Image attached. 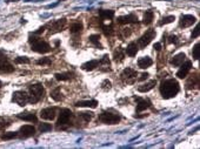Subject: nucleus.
<instances>
[{"label":"nucleus","mask_w":200,"mask_h":149,"mask_svg":"<svg viewBox=\"0 0 200 149\" xmlns=\"http://www.w3.org/2000/svg\"><path fill=\"white\" fill-rule=\"evenodd\" d=\"M180 86L179 82L174 79L165 80L160 85V94L164 99H172L179 93Z\"/></svg>","instance_id":"1"},{"label":"nucleus","mask_w":200,"mask_h":149,"mask_svg":"<svg viewBox=\"0 0 200 149\" xmlns=\"http://www.w3.org/2000/svg\"><path fill=\"white\" fill-rule=\"evenodd\" d=\"M28 92H30V95H28V102L30 103H37L39 102L41 99L44 98V94H45V89L42 87L41 83H34L28 87Z\"/></svg>","instance_id":"2"},{"label":"nucleus","mask_w":200,"mask_h":149,"mask_svg":"<svg viewBox=\"0 0 200 149\" xmlns=\"http://www.w3.org/2000/svg\"><path fill=\"white\" fill-rule=\"evenodd\" d=\"M30 44L32 46V51L37 52V53H48L51 52V46L47 44L46 41H42L40 40V38H37V36H30Z\"/></svg>","instance_id":"3"},{"label":"nucleus","mask_w":200,"mask_h":149,"mask_svg":"<svg viewBox=\"0 0 200 149\" xmlns=\"http://www.w3.org/2000/svg\"><path fill=\"white\" fill-rule=\"evenodd\" d=\"M120 115L115 113H112V112H103L99 116V120L103 122V123L106 124H115L118 123L120 121Z\"/></svg>","instance_id":"4"},{"label":"nucleus","mask_w":200,"mask_h":149,"mask_svg":"<svg viewBox=\"0 0 200 149\" xmlns=\"http://www.w3.org/2000/svg\"><path fill=\"white\" fill-rule=\"evenodd\" d=\"M71 115H72V113H71V110H70V109H67V108L61 109V112H60V114H59L58 122H56V124H58V129H60V128L65 129L66 128L68 122H70Z\"/></svg>","instance_id":"5"},{"label":"nucleus","mask_w":200,"mask_h":149,"mask_svg":"<svg viewBox=\"0 0 200 149\" xmlns=\"http://www.w3.org/2000/svg\"><path fill=\"white\" fill-rule=\"evenodd\" d=\"M12 100L16 103H18L19 106L24 107V106H26V103L28 102V94L22 92V91H17V92L13 93Z\"/></svg>","instance_id":"6"},{"label":"nucleus","mask_w":200,"mask_h":149,"mask_svg":"<svg viewBox=\"0 0 200 149\" xmlns=\"http://www.w3.org/2000/svg\"><path fill=\"white\" fill-rule=\"evenodd\" d=\"M155 34H157V33H155L154 30H147V31L144 33V35L139 39V45H140V47H141V48H145L149 42L152 41V39H154Z\"/></svg>","instance_id":"7"},{"label":"nucleus","mask_w":200,"mask_h":149,"mask_svg":"<svg viewBox=\"0 0 200 149\" xmlns=\"http://www.w3.org/2000/svg\"><path fill=\"white\" fill-rule=\"evenodd\" d=\"M195 19L194 16H191V14H184V16H181L180 18V21H179V26L181 28H186V27H190L192 26L193 24H195Z\"/></svg>","instance_id":"8"},{"label":"nucleus","mask_w":200,"mask_h":149,"mask_svg":"<svg viewBox=\"0 0 200 149\" xmlns=\"http://www.w3.org/2000/svg\"><path fill=\"white\" fill-rule=\"evenodd\" d=\"M36 134V128L31 126V124H25L22 126L19 130V136L22 137V139H26V137H30V136H33Z\"/></svg>","instance_id":"9"},{"label":"nucleus","mask_w":200,"mask_h":149,"mask_svg":"<svg viewBox=\"0 0 200 149\" xmlns=\"http://www.w3.org/2000/svg\"><path fill=\"white\" fill-rule=\"evenodd\" d=\"M181 66V68H180L179 71H178V73H177V77H179V79H184V77H187V74H188V72L191 71V67H192V62L191 61H186L184 63H181L180 65Z\"/></svg>","instance_id":"10"},{"label":"nucleus","mask_w":200,"mask_h":149,"mask_svg":"<svg viewBox=\"0 0 200 149\" xmlns=\"http://www.w3.org/2000/svg\"><path fill=\"white\" fill-rule=\"evenodd\" d=\"M56 109L54 107L53 108H45L40 112V116L44 120H53L56 118Z\"/></svg>","instance_id":"11"},{"label":"nucleus","mask_w":200,"mask_h":149,"mask_svg":"<svg viewBox=\"0 0 200 149\" xmlns=\"http://www.w3.org/2000/svg\"><path fill=\"white\" fill-rule=\"evenodd\" d=\"M65 26H66V19H59V20L54 21L51 25V33L61 32Z\"/></svg>","instance_id":"12"},{"label":"nucleus","mask_w":200,"mask_h":149,"mask_svg":"<svg viewBox=\"0 0 200 149\" xmlns=\"http://www.w3.org/2000/svg\"><path fill=\"white\" fill-rule=\"evenodd\" d=\"M134 99L139 101V103L137 105V113H140V112H143V110L151 107V101L149 100H141L140 98H137V96H134Z\"/></svg>","instance_id":"13"},{"label":"nucleus","mask_w":200,"mask_h":149,"mask_svg":"<svg viewBox=\"0 0 200 149\" xmlns=\"http://www.w3.org/2000/svg\"><path fill=\"white\" fill-rule=\"evenodd\" d=\"M137 21H138V18L134 16V14H128V16H119L118 18V22L121 24V25H125V24H133V22H137Z\"/></svg>","instance_id":"14"},{"label":"nucleus","mask_w":200,"mask_h":149,"mask_svg":"<svg viewBox=\"0 0 200 149\" xmlns=\"http://www.w3.org/2000/svg\"><path fill=\"white\" fill-rule=\"evenodd\" d=\"M152 65H153V60L149 57H143L138 60V66L140 68H143V69H146V68L151 67Z\"/></svg>","instance_id":"15"},{"label":"nucleus","mask_w":200,"mask_h":149,"mask_svg":"<svg viewBox=\"0 0 200 149\" xmlns=\"http://www.w3.org/2000/svg\"><path fill=\"white\" fill-rule=\"evenodd\" d=\"M157 85V81L155 80H152V81H149V82H146L144 85H141V86H139L138 87V91L140 93H147L149 92L151 89H153V87Z\"/></svg>","instance_id":"16"},{"label":"nucleus","mask_w":200,"mask_h":149,"mask_svg":"<svg viewBox=\"0 0 200 149\" xmlns=\"http://www.w3.org/2000/svg\"><path fill=\"white\" fill-rule=\"evenodd\" d=\"M185 58H186V54H185V53H178L177 55H174V57L172 58L171 63H172L173 66H180V65L185 61Z\"/></svg>","instance_id":"17"},{"label":"nucleus","mask_w":200,"mask_h":149,"mask_svg":"<svg viewBox=\"0 0 200 149\" xmlns=\"http://www.w3.org/2000/svg\"><path fill=\"white\" fill-rule=\"evenodd\" d=\"M18 118L24 120V121H28V122H37V116L33 113H20L18 114Z\"/></svg>","instance_id":"18"},{"label":"nucleus","mask_w":200,"mask_h":149,"mask_svg":"<svg viewBox=\"0 0 200 149\" xmlns=\"http://www.w3.org/2000/svg\"><path fill=\"white\" fill-rule=\"evenodd\" d=\"M98 66H99V61H98V60H91V61H88V62H85V63L81 66V68L84 71L90 72V71H93L94 68H97Z\"/></svg>","instance_id":"19"},{"label":"nucleus","mask_w":200,"mask_h":149,"mask_svg":"<svg viewBox=\"0 0 200 149\" xmlns=\"http://www.w3.org/2000/svg\"><path fill=\"white\" fill-rule=\"evenodd\" d=\"M77 107H88V108H97L98 102L95 100H90V101H78L76 103Z\"/></svg>","instance_id":"20"},{"label":"nucleus","mask_w":200,"mask_h":149,"mask_svg":"<svg viewBox=\"0 0 200 149\" xmlns=\"http://www.w3.org/2000/svg\"><path fill=\"white\" fill-rule=\"evenodd\" d=\"M14 71V67L11 65L8 61L0 63V73H12Z\"/></svg>","instance_id":"21"},{"label":"nucleus","mask_w":200,"mask_h":149,"mask_svg":"<svg viewBox=\"0 0 200 149\" xmlns=\"http://www.w3.org/2000/svg\"><path fill=\"white\" fill-rule=\"evenodd\" d=\"M137 52H138V46L135 42H131L126 48V54L128 57H134L137 54Z\"/></svg>","instance_id":"22"},{"label":"nucleus","mask_w":200,"mask_h":149,"mask_svg":"<svg viewBox=\"0 0 200 149\" xmlns=\"http://www.w3.org/2000/svg\"><path fill=\"white\" fill-rule=\"evenodd\" d=\"M137 77V72L132 69V68H126V69H124V72L121 73V77H123L124 80L125 79H132V77Z\"/></svg>","instance_id":"23"},{"label":"nucleus","mask_w":200,"mask_h":149,"mask_svg":"<svg viewBox=\"0 0 200 149\" xmlns=\"http://www.w3.org/2000/svg\"><path fill=\"white\" fill-rule=\"evenodd\" d=\"M72 73H56L54 77H56L58 81H66V80H70V79H72Z\"/></svg>","instance_id":"24"},{"label":"nucleus","mask_w":200,"mask_h":149,"mask_svg":"<svg viewBox=\"0 0 200 149\" xmlns=\"http://www.w3.org/2000/svg\"><path fill=\"white\" fill-rule=\"evenodd\" d=\"M99 16H101V19H112L114 16V11L108 10H99Z\"/></svg>","instance_id":"25"},{"label":"nucleus","mask_w":200,"mask_h":149,"mask_svg":"<svg viewBox=\"0 0 200 149\" xmlns=\"http://www.w3.org/2000/svg\"><path fill=\"white\" fill-rule=\"evenodd\" d=\"M82 28H84V26H82L81 22H74L70 27V31L72 34H77V33H80L82 31Z\"/></svg>","instance_id":"26"},{"label":"nucleus","mask_w":200,"mask_h":149,"mask_svg":"<svg viewBox=\"0 0 200 149\" xmlns=\"http://www.w3.org/2000/svg\"><path fill=\"white\" fill-rule=\"evenodd\" d=\"M51 98L53 99L54 101H60V100H62V94H61V92H60V88L58 87V88H56L54 91H52Z\"/></svg>","instance_id":"27"},{"label":"nucleus","mask_w":200,"mask_h":149,"mask_svg":"<svg viewBox=\"0 0 200 149\" xmlns=\"http://www.w3.org/2000/svg\"><path fill=\"white\" fill-rule=\"evenodd\" d=\"M153 16H154V13L152 11H146L144 14V24L145 25H149L152 20H153Z\"/></svg>","instance_id":"28"},{"label":"nucleus","mask_w":200,"mask_h":149,"mask_svg":"<svg viewBox=\"0 0 200 149\" xmlns=\"http://www.w3.org/2000/svg\"><path fill=\"white\" fill-rule=\"evenodd\" d=\"M124 58H125V54H124L123 49L119 47L118 49L114 52V61H115V62H121L124 60Z\"/></svg>","instance_id":"29"},{"label":"nucleus","mask_w":200,"mask_h":149,"mask_svg":"<svg viewBox=\"0 0 200 149\" xmlns=\"http://www.w3.org/2000/svg\"><path fill=\"white\" fill-rule=\"evenodd\" d=\"M99 39H100L99 34H92V35H90V38H88L90 42H92V44L95 47H99V48H101V45H100V42H99Z\"/></svg>","instance_id":"30"},{"label":"nucleus","mask_w":200,"mask_h":149,"mask_svg":"<svg viewBox=\"0 0 200 149\" xmlns=\"http://www.w3.org/2000/svg\"><path fill=\"white\" fill-rule=\"evenodd\" d=\"M17 136H18V133H16V132H7V133L1 135V139L2 140H12V139H16Z\"/></svg>","instance_id":"31"},{"label":"nucleus","mask_w":200,"mask_h":149,"mask_svg":"<svg viewBox=\"0 0 200 149\" xmlns=\"http://www.w3.org/2000/svg\"><path fill=\"white\" fill-rule=\"evenodd\" d=\"M79 116L81 119H84L86 122H88V121H91L93 119V113H91V112H90V113H88V112H82V113L79 114Z\"/></svg>","instance_id":"32"},{"label":"nucleus","mask_w":200,"mask_h":149,"mask_svg":"<svg viewBox=\"0 0 200 149\" xmlns=\"http://www.w3.org/2000/svg\"><path fill=\"white\" fill-rule=\"evenodd\" d=\"M174 20H175V18L173 16H165L164 19L161 20V22H160V25H167V24H171V22H173Z\"/></svg>","instance_id":"33"},{"label":"nucleus","mask_w":200,"mask_h":149,"mask_svg":"<svg viewBox=\"0 0 200 149\" xmlns=\"http://www.w3.org/2000/svg\"><path fill=\"white\" fill-rule=\"evenodd\" d=\"M39 129H40V132H42V133H46V132L52 130V126L50 123H41L40 126H39Z\"/></svg>","instance_id":"34"},{"label":"nucleus","mask_w":200,"mask_h":149,"mask_svg":"<svg viewBox=\"0 0 200 149\" xmlns=\"http://www.w3.org/2000/svg\"><path fill=\"white\" fill-rule=\"evenodd\" d=\"M193 59L194 60H198L199 59V53H200V48H199V44H195L194 47H193Z\"/></svg>","instance_id":"35"},{"label":"nucleus","mask_w":200,"mask_h":149,"mask_svg":"<svg viewBox=\"0 0 200 149\" xmlns=\"http://www.w3.org/2000/svg\"><path fill=\"white\" fill-rule=\"evenodd\" d=\"M16 63H30V59L27 57H19L14 60Z\"/></svg>","instance_id":"36"},{"label":"nucleus","mask_w":200,"mask_h":149,"mask_svg":"<svg viewBox=\"0 0 200 149\" xmlns=\"http://www.w3.org/2000/svg\"><path fill=\"white\" fill-rule=\"evenodd\" d=\"M101 88H103L104 91H110V89L112 88V83H111V81L104 80L103 83H101Z\"/></svg>","instance_id":"37"},{"label":"nucleus","mask_w":200,"mask_h":149,"mask_svg":"<svg viewBox=\"0 0 200 149\" xmlns=\"http://www.w3.org/2000/svg\"><path fill=\"white\" fill-rule=\"evenodd\" d=\"M51 59H50V58H42V59H40V60H38V61H37V63H38V65H42V66H44V65H50V63H51Z\"/></svg>","instance_id":"38"},{"label":"nucleus","mask_w":200,"mask_h":149,"mask_svg":"<svg viewBox=\"0 0 200 149\" xmlns=\"http://www.w3.org/2000/svg\"><path fill=\"white\" fill-rule=\"evenodd\" d=\"M99 65H105V66H110V60H108V55H107V54H105V55L101 58V60L99 61Z\"/></svg>","instance_id":"39"},{"label":"nucleus","mask_w":200,"mask_h":149,"mask_svg":"<svg viewBox=\"0 0 200 149\" xmlns=\"http://www.w3.org/2000/svg\"><path fill=\"white\" fill-rule=\"evenodd\" d=\"M8 122L6 121L5 119H2V118H0V130H2L4 128H6L7 126H8Z\"/></svg>","instance_id":"40"},{"label":"nucleus","mask_w":200,"mask_h":149,"mask_svg":"<svg viewBox=\"0 0 200 149\" xmlns=\"http://www.w3.org/2000/svg\"><path fill=\"white\" fill-rule=\"evenodd\" d=\"M104 33H105L106 35H111V34L113 33L112 26H110V27H107V26H105V27H104Z\"/></svg>","instance_id":"41"},{"label":"nucleus","mask_w":200,"mask_h":149,"mask_svg":"<svg viewBox=\"0 0 200 149\" xmlns=\"http://www.w3.org/2000/svg\"><path fill=\"white\" fill-rule=\"evenodd\" d=\"M5 61H8V58L6 57V54L4 52L0 51V63H1V62H5Z\"/></svg>","instance_id":"42"},{"label":"nucleus","mask_w":200,"mask_h":149,"mask_svg":"<svg viewBox=\"0 0 200 149\" xmlns=\"http://www.w3.org/2000/svg\"><path fill=\"white\" fill-rule=\"evenodd\" d=\"M199 25H197V27L194 28V32L192 33V39H194V38H198V35H199Z\"/></svg>","instance_id":"43"},{"label":"nucleus","mask_w":200,"mask_h":149,"mask_svg":"<svg viewBox=\"0 0 200 149\" xmlns=\"http://www.w3.org/2000/svg\"><path fill=\"white\" fill-rule=\"evenodd\" d=\"M149 77V73H143L141 75H140V77H139V81H145V80H147Z\"/></svg>","instance_id":"44"},{"label":"nucleus","mask_w":200,"mask_h":149,"mask_svg":"<svg viewBox=\"0 0 200 149\" xmlns=\"http://www.w3.org/2000/svg\"><path fill=\"white\" fill-rule=\"evenodd\" d=\"M168 41L171 42V44H177V42H178V38H177L175 35H171L169 36Z\"/></svg>","instance_id":"45"},{"label":"nucleus","mask_w":200,"mask_h":149,"mask_svg":"<svg viewBox=\"0 0 200 149\" xmlns=\"http://www.w3.org/2000/svg\"><path fill=\"white\" fill-rule=\"evenodd\" d=\"M45 28H46V26H42V27H40V28H39V30H38V31H36V32H34V33H33V34H40V33H42V32L45 31Z\"/></svg>","instance_id":"46"},{"label":"nucleus","mask_w":200,"mask_h":149,"mask_svg":"<svg viewBox=\"0 0 200 149\" xmlns=\"http://www.w3.org/2000/svg\"><path fill=\"white\" fill-rule=\"evenodd\" d=\"M154 49H155V51H160V49H161V44H160V42L154 44Z\"/></svg>","instance_id":"47"},{"label":"nucleus","mask_w":200,"mask_h":149,"mask_svg":"<svg viewBox=\"0 0 200 149\" xmlns=\"http://www.w3.org/2000/svg\"><path fill=\"white\" fill-rule=\"evenodd\" d=\"M59 2H60V1H58V2H56V4H51V5H48V6H47V8H52V7H56V6L59 5Z\"/></svg>","instance_id":"48"},{"label":"nucleus","mask_w":200,"mask_h":149,"mask_svg":"<svg viewBox=\"0 0 200 149\" xmlns=\"http://www.w3.org/2000/svg\"><path fill=\"white\" fill-rule=\"evenodd\" d=\"M1 86H2V83H1V81H0V87H1Z\"/></svg>","instance_id":"49"}]
</instances>
